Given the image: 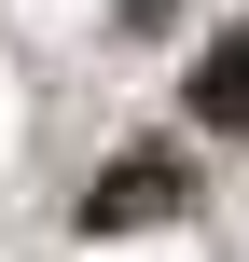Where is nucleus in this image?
I'll return each mask as SVG.
<instances>
[{
	"instance_id": "obj_2",
	"label": "nucleus",
	"mask_w": 249,
	"mask_h": 262,
	"mask_svg": "<svg viewBox=\"0 0 249 262\" xmlns=\"http://www.w3.org/2000/svg\"><path fill=\"white\" fill-rule=\"evenodd\" d=\"M194 124H222V138H249V28H222V41L194 55Z\"/></svg>"
},
{
	"instance_id": "obj_1",
	"label": "nucleus",
	"mask_w": 249,
	"mask_h": 262,
	"mask_svg": "<svg viewBox=\"0 0 249 262\" xmlns=\"http://www.w3.org/2000/svg\"><path fill=\"white\" fill-rule=\"evenodd\" d=\"M180 207V166L166 152H139V166H111L97 193H83V235H125V221H166Z\"/></svg>"
},
{
	"instance_id": "obj_3",
	"label": "nucleus",
	"mask_w": 249,
	"mask_h": 262,
	"mask_svg": "<svg viewBox=\"0 0 249 262\" xmlns=\"http://www.w3.org/2000/svg\"><path fill=\"white\" fill-rule=\"evenodd\" d=\"M125 28H166V0H125Z\"/></svg>"
}]
</instances>
